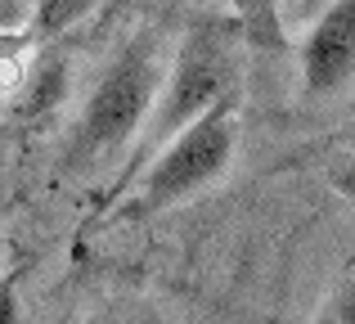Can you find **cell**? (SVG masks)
Here are the masks:
<instances>
[{
    "mask_svg": "<svg viewBox=\"0 0 355 324\" xmlns=\"http://www.w3.org/2000/svg\"><path fill=\"white\" fill-rule=\"evenodd\" d=\"M0 253H5V248H0Z\"/></svg>",
    "mask_w": 355,
    "mask_h": 324,
    "instance_id": "7",
    "label": "cell"
},
{
    "mask_svg": "<svg viewBox=\"0 0 355 324\" xmlns=\"http://www.w3.org/2000/svg\"><path fill=\"white\" fill-rule=\"evenodd\" d=\"M355 81V0H333L302 41V86L333 99Z\"/></svg>",
    "mask_w": 355,
    "mask_h": 324,
    "instance_id": "4",
    "label": "cell"
},
{
    "mask_svg": "<svg viewBox=\"0 0 355 324\" xmlns=\"http://www.w3.org/2000/svg\"><path fill=\"white\" fill-rule=\"evenodd\" d=\"M230 86H234V63H230V50L211 27H198V32L184 36L180 54H175V68L162 77V90H157V104L148 113V140H166L175 135L184 122H193L198 113H207L211 104L230 99Z\"/></svg>",
    "mask_w": 355,
    "mask_h": 324,
    "instance_id": "3",
    "label": "cell"
},
{
    "mask_svg": "<svg viewBox=\"0 0 355 324\" xmlns=\"http://www.w3.org/2000/svg\"><path fill=\"white\" fill-rule=\"evenodd\" d=\"M18 320V284L14 275H5L0 280V324H14Z\"/></svg>",
    "mask_w": 355,
    "mask_h": 324,
    "instance_id": "6",
    "label": "cell"
},
{
    "mask_svg": "<svg viewBox=\"0 0 355 324\" xmlns=\"http://www.w3.org/2000/svg\"><path fill=\"white\" fill-rule=\"evenodd\" d=\"M239 149V122H234V104L220 99L207 113H198L193 122H184L175 135L162 140V153L153 158V167L139 180V207L144 212H162L175 203L202 194L207 185H216L230 171Z\"/></svg>",
    "mask_w": 355,
    "mask_h": 324,
    "instance_id": "2",
    "label": "cell"
},
{
    "mask_svg": "<svg viewBox=\"0 0 355 324\" xmlns=\"http://www.w3.org/2000/svg\"><path fill=\"white\" fill-rule=\"evenodd\" d=\"M162 90V63H157L148 41H130L104 68V77L95 81L86 108L77 117V131L68 144V162L72 167H90L121 153L135 131L148 122Z\"/></svg>",
    "mask_w": 355,
    "mask_h": 324,
    "instance_id": "1",
    "label": "cell"
},
{
    "mask_svg": "<svg viewBox=\"0 0 355 324\" xmlns=\"http://www.w3.org/2000/svg\"><path fill=\"white\" fill-rule=\"evenodd\" d=\"M329 185H333V189H338L347 203H355V153H351V158H342V162L329 171Z\"/></svg>",
    "mask_w": 355,
    "mask_h": 324,
    "instance_id": "5",
    "label": "cell"
}]
</instances>
